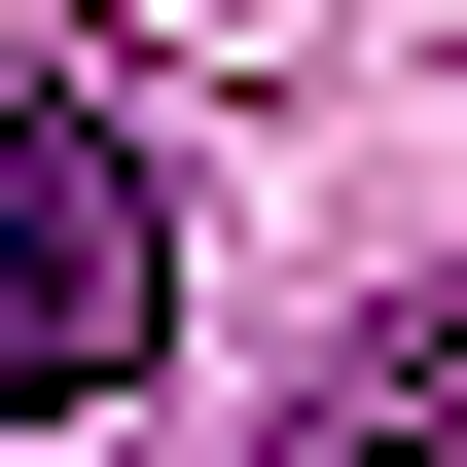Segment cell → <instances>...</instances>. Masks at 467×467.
<instances>
[{
  "label": "cell",
  "instance_id": "cell-2",
  "mask_svg": "<svg viewBox=\"0 0 467 467\" xmlns=\"http://www.w3.org/2000/svg\"><path fill=\"white\" fill-rule=\"evenodd\" d=\"M288 467H467V288H431V324H359L324 396H288Z\"/></svg>",
  "mask_w": 467,
  "mask_h": 467
},
{
  "label": "cell",
  "instance_id": "cell-1",
  "mask_svg": "<svg viewBox=\"0 0 467 467\" xmlns=\"http://www.w3.org/2000/svg\"><path fill=\"white\" fill-rule=\"evenodd\" d=\"M144 324H180V180H144L109 109H0V431L144 396Z\"/></svg>",
  "mask_w": 467,
  "mask_h": 467
}]
</instances>
